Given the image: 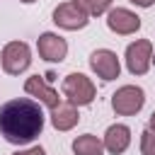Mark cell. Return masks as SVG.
Here are the masks:
<instances>
[{"label": "cell", "mask_w": 155, "mask_h": 155, "mask_svg": "<svg viewBox=\"0 0 155 155\" xmlns=\"http://www.w3.org/2000/svg\"><path fill=\"white\" fill-rule=\"evenodd\" d=\"M44 131V111L29 97L10 99L0 107V136L12 145H27Z\"/></svg>", "instance_id": "1"}, {"label": "cell", "mask_w": 155, "mask_h": 155, "mask_svg": "<svg viewBox=\"0 0 155 155\" xmlns=\"http://www.w3.org/2000/svg\"><path fill=\"white\" fill-rule=\"evenodd\" d=\"M61 90H63V97H65L70 104H75V107L92 104V99L97 97V90H94L92 80H90L87 75H82V73H70V75H65Z\"/></svg>", "instance_id": "2"}, {"label": "cell", "mask_w": 155, "mask_h": 155, "mask_svg": "<svg viewBox=\"0 0 155 155\" xmlns=\"http://www.w3.org/2000/svg\"><path fill=\"white\" fill-rule=\"evenodd\" d=\"M145 104V92L138 85H124L111 94V109L119 116H133L143 109Z\"/></svg>", "instance_id": "3"}, {"label": "cell", "mask_w": 155, "mask_h": 155, "mask_svg": "<svg viewBox=\"0 0 155 155\" xmlns=\"http://www.w3.org/2000/svg\"><path fill=\"white\" fill-rule=\"evenodd\" d=\"M0 63H2V70L10 73V75H19L29 68L31 63V51L24 41H10L5 44L2 53H0Z\"/></svg>", "instance_id": "4"}, {"label": "cell", "mask_w": 155, "mask_h": 155, "mask_svg": "<svg viewBox=\"0 0 155 155\" xmlns=\"http://www.w3.org/2000/svg\"><path fill=\"white\" fill-rule=\"evenodd\" d=\"M153 61V44L148 39H136L126 46V68L133 75H145Z\"/></svg>", "instance_id": "5"}, {"label": "cell", "mask_w": 155, "mask_h": 155, "mask_svg": "<svg viewBox=\"0 0 155 155\" xmlns=\"http://www.w3.org/2000/svg\"><path fill=\"white\" fill-rule=\"evenodd\" d=\"M53 22H56L61 29L75 31V29L87 27L90 15H87V12H85L78 2H61V5L53 10Z\"/></svg>", "instance_id": "6"}, {"label": "cell", "mask_w": 155, "mask_h": 155, "mask_svg": "<svg viewBox=\"0 0 155 155\" xmlns=\"http://www.w3.org/2000/svg\"><path fill=\"white\" fill-rule=\"evenodd\" d=\"M90 68L97 73V78L102 80H116L119 73H121V63H119V56L109 48H97L92 56H90Z\"/></svg>", "instance_id": "7"}, {"label": "cell", "mask_w": 155, "mask_h": 155, "mask_svg": "<svg viewBox=\"0 0 155 155\" xmlns=\"http://www.w3.org/2000/svg\"><path fill=\"white\" fill-rule=\"evenodd\" d=\"M107 27L114 34L126 36V34H133V31L140 29V17L136 12H131V10H126V7H114L107 15Z\"/></svg>", "instance_id": "8"}, {"label": "cell", "mask_w": 155, "mask_h": 155, "mask_svg": "<svg viewBox=\"0 0 155 155\" xmlns=\"http://www.w3.org/2000/svg\"><path fill=\"white\" fill-rule=\"evenodd\" d=\"M36 48H39V56L48 63H61L68 53V44L63 36L53 34V31H44L36 41Z\"/></svg>", "instance_id": "9"}, {"label": "cell", "mask_w": 155, "mask_h": 155, "mask_svg": "<svg viewBox=\"0 0 155 155\" xmlns=\"http://www.w3.org/2000/svg\"><path fill=\"white\" fill-rule=\"evenodd\" d=\"M24 92L27 94H31V97H36L41 104H46V107H58L63 99L58 97V92L53 90V87H48L46 85V80L44 78H39V75H31V78H27V82H24Z\"/></svg>", "instance_id": "10"}, {"label": "cell", "mask_w": 155, "mask_h": 155, "mask_svg": "<svg viewBox=\"0 0 155 155\" xmlns=\"http://www.w3.org/2000/svg\"><path fill=\"white\" fill-rule=\"evenodd\" d=\"M131 143V128L126 124H111L104 133V148L111 155H121Z\"/></svg>", "instance_id": "11"}, {"label": "cell", "mask_w": 155, "mask_h": 155, "mask_svg": "<svg viewBox=\"0 0 155 155\" xmlns=\"http://www.w3.org/2000/svg\"><path fill=\"white\" fill-rule=\"evenodd\" d=\"M78 121H80L78 107L70 104V102H61L58 107L51 109V124H53L56 131H70Z\"/></svg>", "instance_id": "12"}, {"label": "cell", "mask_w": 155, "mask_h": 155, "mask_svg": "<svg viewBox=\"0 0 155 155\" xmlns=\"http://www.w3.org/2000/svg\"><path fill=\"white\" fill-rule=\"evenodd\" d=\"M73 153L75 155H102L104 153V140H99L92 133H82L73 140Z\"/></svg>", "instance_id": "13"}, {"label": "cell", "mask_w": 155, "mask_h": 155, "mask_svg": "<svg viewBox=\"0 0 155 155\" xmlns=\"http://www.w3.org/2000/svg\"><path fill=\"white\" fill-rule=\"evenodd\" d=\"M73 2H78L87 15H104L111 7V0H73Z\"/></svg>", "instance_id": "14"}, {"label": "cell", "mask_w": 155, "mask_h": 155, "mask_svg": "<svg viewBox=\"0 0 155 155\" xmlns=\"http://www.w3.org/2000/svg\"><path fill=\"white\" fill-rule=\"evenodd\" d=\"M140 153L143 155H155V131L150 126L140 133Z\"/></svg>", "instance_id": "15"}, {"label": "cell", "mask_w": 155, "mask_h": 155, "mask_svg": "<svg viewBox=\"0 0 155 155\" xmlns=\"http://www.w3.org/2000/svg\"><path fill=\"white\" fill-rule=\"evenodd\" d=\"M12 155H46V153H44V148L34 145V148H27V150H17V153H12Z\"/></svg>", "instance_id": "16"}, {"label": "cell", "mask_w": 155, "mask_h": 155, "mask_svg": "<svg viewBox=\"0 0 155 155\" xmlns=\"http://www.w3.org/2000/svg\"><path fill=\"white\" fill-rule=\"evenodd\" d=\"M131 2H133V5H138V7H150L155 0H131Z\"/></svg>", "instance_id": "17"}, {"label": "cell", "mask_w": 155, "mask_h": 155, "mask_svg": "<svg viewBox=\"0 0 155 155\" xmlns=\"http://www.w3.org/2000/svg\"><path fill=\"white\" fill-rule=\"evenodd\" d=\"M150 128L155 131V111H153V116H150Z\"/></svg>", "instance_id": "18"}, {"label": "cell", "mask_w": 155, "mask_h": 155, "mask_svg": "<svg viewBox=\"0 0 155 155\" xmlns=\"http://www.w3.org/2000/svg\"><path fill=\"white\" fill-rule=\"evenodd\" d=\"M19 2H27V5H29V2H36V0H19Z\"/></svg>", "instance_id": "19"}]
</instances>
